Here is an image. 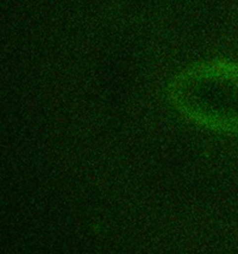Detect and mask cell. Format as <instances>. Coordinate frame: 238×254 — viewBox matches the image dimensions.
Listing matches in <instances>:
<instances>
[{
    "label": "cell",
    "instance_id": "1",
    "mask_svg": "<svg viewBox=\"0 0 238 254\" xmlns=\"http://www.w3.org/2000/svg\"><path fill=\"white\" fill-rule=\"evenodd\" d=\"M169 98L184 117L219 134L238 135V64H195L175 78Z\"/></svg>",
    "mask_w": 238,
    "mask_h": 254
}]
</instances>
